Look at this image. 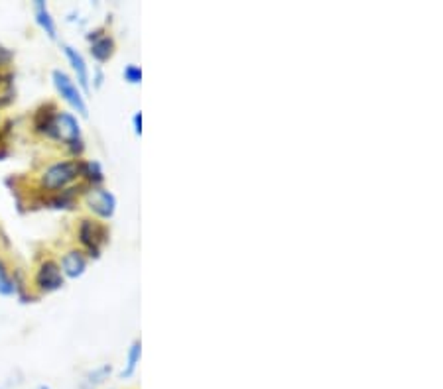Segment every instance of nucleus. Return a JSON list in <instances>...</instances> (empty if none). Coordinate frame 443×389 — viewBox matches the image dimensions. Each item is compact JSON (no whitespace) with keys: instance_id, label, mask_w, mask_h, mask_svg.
Instances as JSON below:
<instances>
[{"instance_id":"1","label":"nucleus","mask_w":443,"mask_h":389,"mask_svg":"<svg viewBox=\"0 0 443 389\" xmlns=\"http://www.w3.org/2000/svg\"><path fill=\"white\" fill-rule=\"evenodd\" d=\"M81 177V160H68L51 163L40 175V187L46 191H60Z\"/></svg>"},{"instance_id":"2","label":"nucleus","mask_w":443,"mask_h":389,"mask_svg":"<svg viewBox=\"0 0 443 389\" xmlns=\"http://www.w3.org/2000/svg\"><path fill=\"white\" fill-rule=\"evenodd\" d=\"M51 79H53V85L58 89V93L61 94V99L68 102L71 109L77 110L83 119H87V116H89L87 102L85 99H83L81 91H79L75 83H73V79H71L68 73H63L61 69H55V71L51 73Z\"/></svg>"},{"instance_id":"3","label":"nucleus","mask_w":443,"mask_h":389,"mask_svg":"<svg viewBox=\"0 0 443 389\" xmlns=\"http://www.w3.org/2000/svg\"><path fill=\"white\" fill-rule=\"evenodd\" d=\"M107 229L91 219H83L79 224V242L89 250V256H99L101 246L107 242Z\"/></svg>"},{"instance_id":"4","label":"nucleus","mask_w":443,"mask_h":389,"mask_svg":"<svg viewBox=\"0 0 443 389\" xmlns=\"http://www.w3.org/2000/svg\"><path fill=\"white\" fill-rule=\"evenodd\" d=\"M36 285L43 293H51V291L63 287V271H61L60 263H55L53 260L42 262V265L38 268V273H36Z\"/></svg>"},{"instance_id":"5","label":"nucleus","mask_w":443,"mask_h":389,"mask_svg":"<svg viewBox=\"0 0 443 389\" xmlns=\"http://www.w3.org/2000/svg\"><path fill=\"white\" fill-rule=\"evenodd\" d=\"M51 138L63 140L65 144L81 140V130H79V122L73 114L58 110L55 119H53V130H51Z\"/></svg>"},{"instance_id":"6","label":"nucleus","mask_w":443,"mask_h":389,"mask_svg":"<svg viewBox=\"0 0 443 389\" xmlns=\"http://www.w3.org/2000/svg\"><path fill=\"white\" fill-rule=\"evenodd\" d=\"M87 207L101 219H111L114 211H117V199L111 191L107 189H91L85 197Z\"/></svg>"},{"instance_id":"7","label":"nucleus","mask_w":443,"mask_h":389,"mask_svg":"<svg viewBox=\"0 0 443 389\" xmlns=\"http://www.w3.org/2000/svg\"><path fill=\"white\" fill-rule=\"evenodd\" d=\"M61 271H63V275H68V278H79V275H83V271L87 268V258L85 254L81 252V250H69L68 254L61 258Z\"/></svg>"},{"instance_id":"8","label":"nucleus","mask_w":443,"mask_h":389,"mask_svg":"<svg viewBox=\"0 0 443 389\" xmlns=\"http://www.w3.org/2000/svg\"><path fill=\"white\" fill-rule=\"evenodd\" d=\"M63 53H65V57H68L69 63H71V67L75 71L79 85L83 87L85 93H89V69H87L83 55H81L77 50H73L71 45H63Z\"/></svg>"},{"instance_id":"9","label":"nucleus","mask_w":443,"mask_h":389,"mask_svg":"<svg viewBox=\"0 0 443 389\" xmlns=\"http://www.w3.org/2000/svg\"><path fill=\"white\" fill-rule=\"evenodd\" d=\"M55 114H58V110H55L53 104H48V109L42 106V109L38 110L34 116L36 132L50 136L51 138V130H53V119H55Z\"/></svg>"},{"instance_id":"10","label":"nucleus","mask_w":443,"mask_h":389,"mask_svg":"<svg viewBox=\"0 0 443 389\" xmlns=\"http://www.w3.org/2000/svg\"><path fill=\"white\" fill-rule=\"evenodd\" d=\"M34 10H36V20H38V24L42 26V30L46 32V34L50 35L51 40H55V38H58V28H55V22H53L50 10H48V6H46V2L38 0V2L34 4Z\"/></svg>"},{"instance_id":"11","label":"nucleus","mask_w":443,"mask_h":389,"mask_svg":"<svg viewBox=\"0 0 443 389\" xmlns=\"http://www.w3.org/2000/svg\"><path fill=\"white\" fill-rule=\"evenodd\" d=\"M112 53H114V40L109 35H101L91 43V55L97 61H107L111 60Z\"/></svg>"},{"instance_id":"12","label":"nucleus","mask_w":443,"mask_h":389,"mask_svg":"<svg viewBox=\"0 0 443 389\" xmlns=\"http://www.w3.org/2000/svg\"><path fill=\"white\" fill-rule=\"evenodd\" d=\"M81 177L91 181L93 185H99V183H102L105 175H102L101 165L97 161H81Z\"/></svg>"},{"instance_id":"13","label":"nucleus","mask_w":443,"mask_h":389,"mask_svg":"<svg viewBox=\"0 0 443 389\" xmlns=\"http://www.w3.org/2000/svg\"><path fill=\"white\" fill-rule=\"evenodd\" d=\"M140 354H142V344H140V340H137V342L130 346V352H128L127 368H124V370H122V373H120L124 380H127V378H130V376H134L138 362H140Z\"/></svg>"},{"instance_id":"14","label":"nucleus","mask_w":443,"mask_h":389,"mask_svg":"<svg viewBox=\"0 0 443 389\" xmlns=\"http://www.w3.org/2000/svg\"><path fill=\"white\" fill-rule=\"evenodd\" d=\"M111 370H112L111 366H102V368H97L95 372L89 373L85 380H83V385H81V389H95L97 385H101L102 381L111 376Z\"/></svg>"},{"instance_id":"15","label":"nucleus","mask_w":443,"mask_h":389,"mask_svg":"<svg viewBox=\"0 0 443 389\" xmlns=\"http://www.w3.org/2000/svg\"><path fill=\"white\" fill-rule=\"evenodd\" d=\"M14 293H16V285H14L12 278H10L6 263L2 262V258H0V295L10 297L14 295Z\"/></svg>"},{"instance_id":"16","label":"nucleus","mask_w":443,"mask_h":389,"mask_svg":"<svg viewBox=\"0 0 443 389\" xmlns=\"http://www.w3.org/2000/svg\"><path fill=\"white\" fill-rule=\"evenodd\" d=\"M124 79H127L128 83L137 85V83L142 81V71L137 65H128V67H124Z\"/></svg>"},{"instance_id":"17","label":"nucleus","mask_w":443,"mask_h":389,"mask_svg":"<svg viewBox=\"0 0 443 389\" xmlns=\"http://www.w3.org/2000/svg\"><path fill=\"white\" fill-rule=\"evenodd\" d=\"M12 57H14V53H12L9 48H4V45L0 43V67H6V65H10Z\"/></svg>"},{"instance_id":"18","label":"nucleus","mask_w":443,"mask_h":389,"mask_svg":"<svg viewBox=\"0 0 443 389\" xmlns=\"http://www.w3.org/2000/svg\"><path fill=\"white\" fill-rule=\"evenodd\" d=\"M134 132H137V134L142 132V112H137V114H134Z\"/></svg>"},{"instance_id":"19","label":"nucleus","mask_w":443,"mask_h":389,"mask_svg":"<svg viewBox=\"0 0 443 389\" xmlns=\"http://www.w3.org/2000/svg\"><path fill=\"white\" fill-rule=\"evenodd\" d=\"M4 79H6V75H2V73H0V85L4 83Z\"/></svg>"}]
</instances>
